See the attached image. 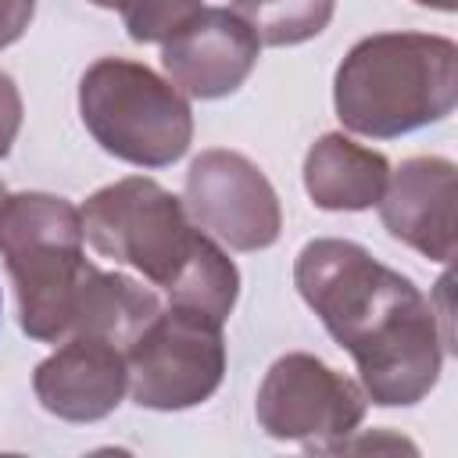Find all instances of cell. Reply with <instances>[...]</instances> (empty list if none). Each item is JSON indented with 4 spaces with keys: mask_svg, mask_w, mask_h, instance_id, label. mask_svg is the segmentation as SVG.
<instances>
[{
    "mask_svg": "<svg viewBox=\"0 0 458 458\" xmlns=\"http://www.w3.org/2000/svg\"><path fill=\"white\" fill-rule=\"evenodd\" d=\"M36 14V0H0V50L18 43Z\"/></svg>",
    "mask_w": 458,
    "mask_h": 458,
    "instance_id": "obj_17",
    "label": "cell"
},
{
    "mask_svg": "<svg viewBox=\"0 0 458 458\" xmlns=\"http://www.w3.org/2000/svg\"><path fill=\"white\" fill-rule=\"evenodd\" d=\"M204 11V0H140L122 21L132 43H165Z\"/></svg>",
    "mask_w": 458,
    "mask_h": 458,
    "instance_id": "obj_15",
    "label": "cell"
},
{
    "mask_svg": "<svg viewBox=\"0 0 458 458\" xmlns=\"http://www.w3.org/2000/svg\"><path fill=\"white\" fill-rule=\"evenodd\" d=\"M415 4H422V7H433V11H444V14L458 11V0H415Z\"/></svg>",
    "mask_w": 458,
    "mask_h": 458,
    "instance_id": "obj_19",
    "label": "cell"
},
{
    "mask_svg": "<svg viewBox=\"0 0 458 458\" xmlns=\"http://www.w3.org/2000/svg\"><path fill=\"white\" fill-rule=\"evenodd\" d=\"M4 197H7V186H4V179H0V200H4Z\"/></svg>",
    "mask_w": 458,
    "mask_h": 458,
    "instance_id": "obj_20",
    "label": "cell"
},
{
    "mask_svg": "<svg viewBox=\"0 0 458 458\" xmlns=\"http://www.w3.org/2000/svg\"><path fill=\"white\" fill-rule=\"evenodd\" d=\"M21 114H25V104H21L18 82L0 68V157L11 154V147L21 132Z\"/></svg>",
    "mask_w": 458,
    "mask_h": 458,
    "instance_id": "obj_16",
    "label": "cell"
},
{
    "mask_svg": "<svg viewBox=\"0 0 458 458\" xmlns=\"http://www.w3.org/2000/svg\"><path fill=\"white\" fill-rule=\"evenodd\" d=\"M79 114L111 157L136 168H165L193 143L190 97L129 57H97L82 72Z\"/></svg>",
    "mask_w": 458,
    "mask_h": 458,
    "instance_id": "obj_5",
    "label": "cell"
},
{
    "mask_svg": "<svg viewBox=\"0 0 458 458\" xmlns=\"http://www.w3.org/2000/svg\"><path fill=\"white\" fill-rule=\"evenodd\" d=\"M301 301L354 358L379 408L419 404L440 379L447 336L433 301L354 240H308L293 261Z\"/></svg>",
    "mask_w": 458,
    "mask_h": 458,
    "instance_id": "obj_1",
    "label": "cell"
},
{
    "mask_svg": "<svg viewBox=\"0 0 458 458\" xmlns=\"http://www.w3.org/2000/svg\"><path fill=\"white\" fill-rule=\"evenodd\" d=\"M258 54L261 39L233 7H204L161 43V68L182 97L218 100L250 79Z\"/></svg>",
    "mask_w": 458,
    "mask_h": 458,
    "instance_id": "obj_9",
    "label": "cell"
},
{
    "mask_svg": "<svg viewBox=\"0 0 458 458\" xmlns=\"http://www.w3.org/2000/svg\"><path fill=\"white\" fill-rule=\"evenodd\" d=\"M186 215L233 250H265L283 233L279 193L240 150H200L186 172Z\"/></svg>",
    "mask_w": 458,
    "mask_h": 458,
    "instance_id": "obj_8",
    "label": "cell"
},
{
    "mask_svg": "<svg viewBox=\"0 0 458 458\" xmlns=\"http://www.w3.org/2000/svg\"><path fill=\"white\" fill-rule=\"evenodd\" d=\"M0 258L14 283L18 326L39 344H61L93 261L82 215L68 197L25 190L0 200Z\"/></svg>",
    "mask_w": 458,
    "mask_h": 458,
    "instance_id": "obj_4",
    "label": "cell"
},
{
    "mask_svg": "<svg viewBox=\"0 0 458 458\" xmlns=\"http://www.w3.org/2000/svg\"><path fill=\"white\" fill-rule=\"evenodd\" d=\"M261 39V47H297L326 32L336 0H233L229 4Z\"/></svg>",
    "mask_w": 458,
    "mask_h": 458,
    "instance_id": "obj_14",
    "label": "cell"
},
{
    "mask_svg": "<svg viewBox=\"0 0 458 458\" xmlns=\"http://www.w3.org/2000/svg\"><path fill=\"white\" fill-rule=\"evenodd\" d=\"M82 236L114 265L136 268L175 308L225 322L240 297V268L190 215L186 204L147 175L100 186L79 208Z\"/></svg>",
    "mask_w": 458,
    "mask_h": 458,
    "instance_id": "obj_2",
    "label": "cell"
},
{
    "mask_svg": "<svg viewBox=\"0 0 458 458\" xmlns=\"http://www.w3.org/2000/svg\"><path fill=\"white\" fill-rule=\"evenodd\" d=\"M93 7H104V11H118V14H125L132 4H140V0H89Z\"/></svg>",
    "mask_w": 458,
    "mask_h": 458,
    "instance_id": "obj_18",
    "label": "cell"
},
{
    "mask_svg": "<svg viewBox=\"0 0 458 458\" xmlns=\"http://www.w3.org/2000/svg\"><path fill=\"white\" fill-rule=\"evenodd\" d=\"M365 408L369 397L361 383L304 351L276 358L254 401L258 426L272 440H297L308 451H333L358 433Z\"/></svg>",
    "mask_w": 458,
    "mask_h": 458,
    "instance_id": "obj_7",
    "label": "cell"
},
{
    "mask_svg": "<svg viewBox=\"0 0 458 458\" xmlns=\"http://www.w3.org/2000/svg\"><path fill=\"white\" fill-rule=\"evenodd\" d=\"M458 104V43L437 32H372L333 75L344 129L394 140L444 122Z\"/></svg>",
    "mask_w": 458,
    "mask_h": 458,
    "instance_id": "obj_3",
    "label": "cell"
},
{
    "mask_svg": "<svg viewBox=\"0 0 458 458\" xmlns=\"http://www.w3.org/2000/svg\"><path fill=\"white\" fill-rule=\"evenodd\" d=\"M32 390L43 411L64 422H100L129 394L125 351L100 336H68L36 365Z\"/></svg>",
    "mask_w": 458,
    "mask_h": 458,
    "instance_id": "obj_11",
    "label": "cell"
},
{
    "mask_svg": "<svg viewBox=\"0 0 458 458\" xmlns=\"http://www.w3.org/2000/svg\"><path fill=\"white\" fill-rule=\"evenodd\" d=\"M454 161L437 154H415L390 172L379 197V218L394 240L429 261L447 265L454 258Z\"/></svg>",
    "mask_w": 458,
    "mask_h": 458,
    "instance_id": "obj_10",
    "label": "cell"
},
{
    "mask_svg": "<svg viewBox=\"0 0 458 458\" xmlns=\"http://www.w3.org/2000/svg\"><path fill=\"white\" fill-rule=\"evenodd\" d=\"M157 311H161V301L150 286H143L122 272H104L93 265L79 286L68 336L86 333V336H100L125 351L150 326V318Z\"/></svg>",
    "mask_w": 458,
    "mask_h": 458,
    "instance_id": "obj_13",
    "label": "cell"
},
{
    "mask_svg": "<svg viewBox=\"0 0 458 458\" xmlns=\"http://www.w3.org/2000/svg\"><path fill=\"white\" fill-rule=\"evenodd\" d=\"M390 161L344 132L318 136L304 154V190L322 211H369L379 204Z\"/></svg>",
    "mask_w": 458,
    "mask_h": 458,
    "instance_id": "obj_12",
    "label": "cell"
},
{
    "mask_svg": "<svg viewBox=\"0 0 458 458\" xmlns=\"http://www.w3.org/2000/svg\"><path fill=\"white\" fill-rule=\"evenodd\" d=\"M129 397L150 411H182L204 404L225 376L222 322L190 311L161 308L150 326L125 347Z\"/></svg>",
    "mask_w": 458,
    "mask_h": 458,
    "instance_id": "obj_6",
    "label": "cell"
}]
</instances>
